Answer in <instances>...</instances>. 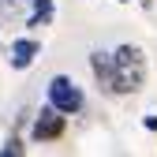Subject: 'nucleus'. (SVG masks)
Here are the masks:
<instances>
[{"mask_svg":"<svg viewBox=\"0 0 157 157\" xmlns=\"http://www.w3.org/2000/svg\"><path fill=\"white\" fill-rule=\"evenodd\" d=\"M49 105H52L56 112H64V116H78L82 105H86V97H82V90H78L75 78L52 75V78H49Z\"/></svg>","mask_w":157,"mask_h":157,"instance_id":"2","label":"nucleus"},{"mask_svg":"<svg viewBox=\"0 0 157 157\" xmlns=\"http://www.w3.org/2000/svg\"><path fill=\"white\" fill-rule=\"evenodd\" d=\"M120 4H131V0H120Z\"/></svg>","mask_w":157,"mask_h":157,"instance_id":"9","label":"nucleus"},{"mask_svg":"<svg viewBox=\"0 0 157 157\" xmlns=\"http://www.w3.org/2000/svg\"><path fill=\"white\" fill-rule=\"evenodd\" d=\"M52 15H56L52 0H34V15H30V23H26V26H49V23H52Z\"/></svg>","mask_w":157,"mask_h":157,"instance_id":"6","label":"nucleus"},{"mask_svg":"<svg viewBox=\"0 0 157 157\" xmlns=\"http://www.w3.org/2000/svg\"><path fill=\"white\" fill-rule=\"evenodd\" d=\"M90 67H94V75H97V82H101L109 94H116V67H112V52L94 49V52H90Z\"/></svg>","mask_w":157,"mask_h":157,"instance_id":"5","label":"nucleus"},{"mask_svg":"<svg viewBox=\"0 0 157 157\" xmlns=\"http://www.w3.org/2000/svg\"><path fill=\"white\" fill-rule=\"evenodd\" d=\"M112 67H116V94H139L146 82V56L139 45H120L112 52Z\"/></svg>","mask_w":157,"mask_h":157,"instance_id":"1","label":"nucleus"},{"mask_svg":"<svg viewBox=\"0 0 157 157\" xmlns=\"http://www.w3.org/2000/svg\"><path fill=\"white\" fill-rule=\"evenodd\" d=\"M8 4H15V0H8Z\"/></svg>","mask_w":157,"mask_h":157,"instance_id":"10","label":"nucleus"},{"mask_svg":"<svg viewBox=\"0 0 157 157\" xmlns=\"http://www.w3.org/2000/svg\"><path fill=\"white\" fill-rule=\"evenodd\" d=\"M67 127V116L64 112H56L52 105H45L41 112H37V120H34V139L37 142H52V139H60Z\"/></svg>","mask_w":157,"mask_h":157,"instance_id":"3","label":"nucleus"},{"mask_svg":"<svg viewBox=\"0 0 157 157\" xmlns=\"http://www.w3.org/2000/svg\"><path fill=\"white\" fill-rule=\"evenodd\" d=\"M37 52H41V45H37L34 37H15V41L8 45V64H11L15 71H26V67L34 64Z\"/></svg>","mask_w":157,"mask_h":157,"instance_id":"4","label":"nucleus"},{"mask_svg":"<svg viewBox=\"0 0 157 157\" xmlns=\"http://www.w3.org/2000/svg\"><path fill=\"white\" fill-rule=\"evenodd\" d=\"M142 127H146V131H157V116H146V120H142Z\"/></svg>","mask_w":157,"mask_h":157,"instance_id":"8","label":"nucleus"},{"mask_svg":"<svg viewBox=\"0 0 157 157\" xmlns=\"http://www.w3.org/2000/svg\"><path fill=\"white\" fill-rule=\"evenodd\" d=\"M23 153H26V146H23V142H19V139H15V135H11V139H8L4 146H0V157H23Z\"/></svg>","mask_w":157,"mask_h":157,"instance_id":"7","label":"nucleus"}]
</instances>
